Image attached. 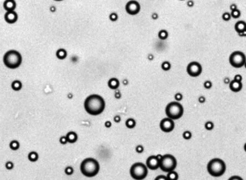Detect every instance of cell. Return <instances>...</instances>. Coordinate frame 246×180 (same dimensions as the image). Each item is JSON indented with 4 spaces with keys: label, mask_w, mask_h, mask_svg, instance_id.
Masks as SVG:
<instances>
[{
    "label": "cell",
    "mask_w": 246,
    "mask_h": 180,
    "mask_svg": "<svg viewBox=\"0 0 246 180\" xmlns=\"http://www.w3.org/2000/svg\"><path fill=\"white\" fill-rule=\"evenodd\" d=\"M65 173L68 175H72L74 173V169L72 167L68 166L66 168Z\"/></svg>",
    "instance_id": "30"
},
{
    "label": "cell",
    "mask_w": 246,
    "mask_h": 180,
    "mask_svg": "<svg viewBox=\"0 0 246 180\" xmlns=\"http://www.w3.org/2000/svg\"><path fill=\"white\" fill-rule=\"evenodd\" d=\"M38 156L37 153H36L35 152H32L30 153L28 155V159L29 160L32 161V162H34L38 160Z\"/></svg>",
    "instance_id": "23"
},
{
    "label": "cell",
    "mask_w": 246,
    "mask_h": 180,
    "mask_svg": "<svg viewBox=\"0 0 246 180\" xmlns=\"http://www.w3.org/2000/svg\"><path fill=\"white\" fill-rule=\"evenodd\" d=\"M148 173L147 167L141 162H137L131 166L130 174L135 180H142L145 178Z\"/></svg>",
    "instance_id": "6"
},
{
    "label": "cell",
    "mask_w": 246,
    "mask_h": 180,
    "mask_svg": "<svg viewBox=\"0 0 246 180\" xmlns=\"http://www.w3.org/2000/svg\"><path fill=\"white\" fill-rule=\"evenodd\" d=\"M121 120V118L120 116H115L114 118V121L116 123L120 122Z\"/></svg>",
    "instance_id": "40"
},
{
    "label": "cell",
    "mask_w": 246,
    "mask_h": 180,
    "mask_svg": "<svg viewBox=\"0 0 246 180\" xmlns=\"http://www.w3.org/2000/svg\"><path fill=\"white\" fill-rule=\"evenodd\" d=\"M5 166H6V168H7V169H12L13 168V162L9 161V162H7L6 163Z\"/></svg>",
    "instance_id": "35"
},
{
    "label": "cell",
    "mask_w": 246,
    "mask_h": 180,
    "mask_svg": "<svg viewBox=\"0 0 246 180\" xmlns=\"http://www.w3.org/2000/svg\"><path fill=\"white\" fill-rule=\"evenodd\" d=\"M229 62L232 66L236 68H240L246 63V56L243 53L235 51L231 54L229 57Z\"/></svg>",
    "instance_id": "8"
},
{
    "label": "cell",
    "mask_w": 246,
    "mask_h": 180,
    "mask_svg": "<svg viewBox=\"0 0 246 180\" xmlns=\"http://www.w3.org/2000/svg\"><path fill=\"white\" fill-rule=\"evenodd\" d=\"M19 144L17 141H13L10 143V147L13 150H17L19 148Z\"/></svg>",
    "instance_id": "25"
},
{
    "label": "cell",
    "mask_w": 246,
    "mask_h": 180,
    "mask_svg": "<svg viewBox=\"0 0 246 180\" xmlns=\"http://www.w3.org/2000/svg\"><path fill=\"white\" fill-rule=\"evenodd\" d=\"M104 124H105V126L107 128H110L112 126L111 122L110 121H106V122H105Z\"/></svg>",
    "instance_id": "42"
},
{
    "label": "cell",
    "mask_w": 246,
    "mask_h": 180,
    "mask_svg": "<svg viewBox=\"0 0 246 180\" xmlns=\"http://www.w3.org/2000/svg\"><path fill=\"white\" fill-rule=\"evenodd\" d=\"M214 124L210 121H208L206 122L205 124V128L208 130H213L214 128Z\"/></svg>",
    "instance_id": "27"
},
{
    "label": "cell",
    "mask_w": 246,
    "mask_h": 180,
    "mask_svg": "<svg viewBox=\"0 0 246 180\" xmlns=\"http://www.w3.org/2000/svg\"><path fill=\"white\" fill-rule=\"evenodd\" d=\"M165 113L172 120H178L183 115L184 108L180 103L173 101L169 103L165 108Z\"/></svg>",
    "instance_id": "5"
},
{
    "label": "cell",
    "mask_w": 246,
    "mask_h": 180,
    "mask_svg": "<svg viewBox=\"0 0 246 180\" xmlns=\"http://www.w3.org/2000/svg\"><path fill=\"white\" fill-rule=\"evenodd\" d=\"M135 150H136V152H137V153H142L143 152L144 149L143 146L139 145H138L136 147Z\"/></svg>",
    "instance_id": "32"
},
{
    "label": "cell",
    "mask_w": 246,
    "mask_h": 180,
    "mask_svg": "<svg viewBox=\"0 0 246 180\" xmlns=\"http://www.w3.org/2000/svg\"><path fill=\"white\" fill-rule=\"evenodd\" d=\"M22 83L20 81L18 80H15L13 81L12 84H11V87L13 88V90L15 91H19L22 88Z\"/></svg>",
    "instance_id": "22"
},
{
    "label": "cell",
    "mask_w": 246,
    "mask_h": 180,
    "mask_svg": "<svg viewBox=\"0 0 246 180\" xmlns=\"http://www.w3.org/2000/svg\"><path fill=\"white\" fill-rule=\"evenodd\" d=\"M244 150H245V151L246 152V144H245Z\"/></svg>",
    "instance_id": "50"
},
{
    "label": "cell",
    "mask_w": 246,
    "mask_h": 180,
    "mask_svg": "<svg viewBox=\"0 0 246 180\" xmlns=\"http://www.w3.org/2000/svg\"><path fill=\"white\" fill-rule=\"evenodd\" d=\"M240 15H241V13H240V11L237 9L232 11L231 14L232 17L234 18H239L240 16Z\"/></svg>",
    "instance_id": "28"
},
{
    "label": "cell",
    "mask_w": 246,
    "mask_h": 180,
    "mask_svg": "<svg viewBox=\"0 0 246 180\" xmlns=\"http://www.w3.org/2000/svg\"><path fill=\"white\" fill-rule=\"evenodd\" d=\"M158 17V15L156 13H154L153 15H152V18L154 19H156Z\"/></svg>",
    "instance_id": "46"
},
{
    "label": "cell",
    "mask_w": 246,
    "mask_h": 180,
    "mask_svg": "<svg viewBox=\"0 0 246 180\" xmlns=\"http://www.w3.org/2000/svg\"><path fill=\"white\" fill-rule=\"evenodd\" d=\"M66 137L68 140V142L70 143H74L76 142L77 140V134L74 132H69L67 134Z\"/></svg>",
    "instance_id": "18"
},
{
    "label": "cell",
    "mask_w": 246,
    "mask_h": 180,
    "mask_svg": "<svg viewBox=\"0 0 246 180\" xmlns=\"http://www.w3.org/2000/svg\"><path fill=\"white\" fill-rule=\"evenodd\" d=\"M126 10L129 15H137L140 11V5L135 1H131L126 5Z\"/></svg>",
    "instance_id": "11"
},
{
    "label": "cell",
    "mask_w": 246,
    "mask_h": 180,
    "mask_svg": "<svg viewBox=\"0 0 246 180\" xmlns=\"http://www.w3.org/2000/svg\"><path fill=\"white\" fill-rule=\"evenodd\" d=\"M230 9H232V11H234V10H235V9H236V5H232L231 6H230Z\"/></svg>",
    "instance_id": "45"
},
{
    "label": "cell",
    "mask_w": 246,
    "mask_h": 180,
    "mask_svg": "<svg viewBox=\"0 0 246 180\" xmlns=\"http://www.w3.org/2000/svg\"><path fill=\"white\" fill-rule=\"evenodd\" d=\"M194 5V3H193V2L192 1H189L188 3V5H189V7H192V5Z\"/></svg>",
    "instance_id": "47"
},
{
    "label": "cell",
    "mask_w": 246,
    "mask_h": 180,
    "mask_svg": "<svg viewBox=\"0 0 246 180\" xmlns=\"http://www.w3.org/2000/svg\"><path fill=\"white\" fill-rule=\"evenodd\" d=\"M154 180H168L167 177L165 176L164 175H159L156 177Z\"/></svg>",
    "instance_id": "37"
},
{
    "label": "cell",
    "mask_w": 246,
    "mask_h": 180,
    "mask_svg": "<svg viewBox=\"0 0 246 180\" xmlns=\"http://www.w3.org/2000/svg\"><path fill=\"white\" fill-rule=\"evenodd\" d=\"M242 79V76L241 75H236L235 76L234 79V80H235L236 81H239V82H241Z\"/></svg>",
    "instance_id": "41"
},
{
    "label": "cell",
    "mask_w": 246,
    "mask_h": 180,
    "mask_svg": "<svg viewBox=\"0 0 246 180\" xmlns=\"http://www.w3.org/2000/svg\"><path fill=\"white\" fill-rule=\"evenodd\" d=\"M160 128L164 132H170L173 131L175 127L174 122L169 118L162 119L160 122Z\"/></svg>",
    "instance_id": "10"
},
{
    "label": "cell",
    "mask_w": 246,
    "mask_h": 180,
    "mask_svg": "<svg viewBox=\"0 0 246 180\" xmlns=\"http://www.w3.org/2000/svg\"><path fill=\"white\" fill-rule=\"evenodd\" d=\"M148 59L150 60H152L153 59V55H151V54H150L149 56H148Z\"/></svg>",
    "instance_id": "48"
},
{
    "label": "cell",
    "mask_w": 246,
    "mask_h": 180,
    "mask_svg": "<svg viewBox=\"0 0 246 180\" xmlns=\"http://www.w3.org/2000/svg\"><path fill=\"white\" fill-rule=\"evenodd\" d=\"M109 18L112 21H115L118 19V15L115 13H112L111 15H110Z\"/></svg>",
    "instance_id": "31"
},
{
    "label": "cell",
    "mask_w": 246,
    "mask_h": 180,
    "mask_svg": "<svg viewBox=\"0 0 246 180\" xmlns=\"http://www.w3.org/2000/svg\"><path fill=\"white\" fill-rule=\"evenodd\" d=\"M230 18H231V15L228 13H225L223 15V19L225 21H228V20H230Z\"/></svg>",
    "instance_id": "33"
},
{
    "label": "cell",
    "mask_w": 246,
    "mask_h": 180,
    "mask_svg": "<svg viewBox=\"0 0 246 180\" xmlns=\"http://www.w3.org/2000/svg\"><path fill=\"white\" fill-rule=\"evenodd\" d=\"M175 99L176 101H181L183 99V95L181 93H177L175 95Z\"/></svg>",
    "instance_id": "34"
},
{
    "label": "cell",
    "mask_w": 246,
    "mask_h": 180,
    "mask_svg": "<svg viewBox=\"0 0 246 180\" xmlns=\"http://www.w3.org/2000/svg\"><path fill=\"white\" fill-rule=\"evenodd\" d=\"M166 177L168 180H178L179 178L178 173L174 171L168 172Z\"/></svg>",
    "instance_id": "21"
},
{
    "label": "cell",
    "mask_w": 246,
    "mask_h": 180,
    "mask_svg": "<svg viewBox=\"0 0 246 180\" xmlns=\"http://www.w3.org/2000/svg\"><path fill=\"white\" fill-rule=\"evenodd\" d=\"M162 68L163 70L167 71L170 69L171 64L168 62H164L162 65Z\"/></svg>",
    "instance_id": "26"
},
{
    "label": "cell",
    "mask_w": 246,
    "mask_h": 180,
    "mask_svg": "<svg viewBox=\"0 0 246 180\" xmlns=\"http://www.w3.org/2000/svg\"><path fill=\"white\" fill-rule=\"evenodd\" d=\"M67 55V51L64 49H60L56 52V56L59 59H64Z\"/></svg>",
    "instance_id": "19"
},
{
    "label": "cell",
    "mask_w": 246,
    "mask_h": 180,
    "mask_svg": "<svg viewBox=\"0 0 246 180\" xmlns=\"http://www.w3.org/2000/svg\"><path fill=\"white\" fill-rule=\"evenodd\" d=\"M5 19L8 23H15L17 20L18 15L15 11H7L5 15Z\"/></svg>",
    "instance_id": "13"
},
{
    "label": "cell",
    "mask_w": 246,
    "mask_h": 180,
    "mask_svg": "<svg viewBox=\"0 0 246 180\" xmlns=\"http://www.w3.org/2000/svg\"><path fill=\"white\" fill-rule=\"evenodd\" d=\"M199 101H200V103H204L205 102V97H200L199 98Z\"/></svg>",
    "instance_id": "43"
},
{
    "label": "cell",
    "mask_w": 246,
    "mask_h": 180,
    "mask_svg": "<svg viewBox=\"0 0 246 180\" xmlns=\"http://www.w3.org/2000/svg\"><path fill=\"white\" fill-rule=\"evenodd\" d=\"M235 29L237 32L240 34L244 33L246 32V22L243 21H240L236 23Z\"/></svg>",
    "instance_id": "16"
},
{
    "label": "cell",
    "mask_w": 246,
    "mask_h": 180,
    "mask_svg": "<svg viewBox=\"0 0 246 180\" xmlns=\"http://www.w3.org/2000/svg\"><path fill=\"white\" fill-rule=\"evenodd\" d=\"M105 103L100 95H92L87 97L85 101L84 107L88 113L92 115H98L104 110Z\"/></svg>",
    "instance_id": "1"
},
{
    "label": "cell",
    "mask_w": 246,
    "mask_h": 180,
    "mask_svg": "<svg viewBox=\"0 0 246 180\" xmlns=\"http://www.w3.org/2000/svg\"><path fill=\"white\" fill-rule=\"evenodd\" d=\"M189 75L192 77H197L202 72V67L200 64L196 62H192L189 64L187 68Z\"/></svg>",
    "instance_id": "9"
},
{
    "label": "cell",
    "mask_w": 246,
    "mask_h": 180,
    "mask_svg": "<svg viewBox=\"0 0 246 180\" xmlns=\"http://www.w3.org/2000/svg\"><path fill=\"white\" fill-rule=\"evenodd\" d=\"M99 162L93 158L85 159L80 165L81 172L84 176L88 177H93L97 175L99 171Z\"/></svg>",
    "instance_id": "2"
},
{
    "label": "cell",
    "mask_w": 246,
    "mask_h": 180,
    "mask_svg": "<svg viewBox=\"0 0 246 180\" xmlns=\"http://www.w3.org/2000/svg\"><path fill=\"white\" fill-rule=\"evenodd\" d=\"M123 84H124V85H127L128 84V81L127 80H125L123 81Z\"/></svg>",
    "instance_id": "49"
},
{
    "label": "cell",
    "mask_w": 246,
    "mask_h": 180,
    "mask_svg": "<svg viewBox=\"0 0 246 180\" xmlns=\"http://www.w3.org/2000/svg\"><path fill=\"white\" fill-rule=\"evenodd\" d=\"M192 134L190 131H185L183 133V137L186 140H189L192 138Z\"/></svg>",
    "instance_id": "29"
},
{
    "label": "cell",
    "mask_w": 246,
    "mask_h": 180,
    "mask_svg": "<svg viewBox=\"0 0 246 180\" xmlns=\"http://www.w3.org/2000/svg\"><path fill=\"white\" fill-rule=\"evenodd\" d=\"M228 180H243L240 177L238 176H234L230 178Z\"/></svg>",
    "instance_id": "39"
},
{
    "label": "cell",
    "mask_w": 246,
    "mask_h": 180,
    "mask_svg": "<svg viewBox=\"0 0 246 180\" xmlns=\"http://www.w3.org/2000/svg\"><path fill=\"white\" fill-rule=\"evenodd\" d=\"M5 65L9 69H15L20 66L22 63V56L15 50H10L5 53L4 57Z\"/></svg>",
    "instance_id": "4"
},
{
    "label": "cell",
    "mask_w": 246,
    "mask_h": 180,
    "mask_svg": "<svg viewBox=\"0 0 246 180\" xmlns=\"http://www.w3.org/2000/svg\"><path fill=\"white\" fill-rule=\"evenodd\" d=\"M115 97L116 99H120L121 97V95L120 93L119 92H118V93H115Z\"/></svg>",
    "instance_id": "44"
},
{
    "label": "cell",
    "mask_w": 246,
    "mask_h": 180,
    "mask_svg": "<svg viewBox=\"0 0 246 180\" xmlns=\"http://www.w3.org/2000/svg\"><path fill=\"white\" fill-rule=\"evenodd\" d=\"M108 85L110 88L113 90H116L119 87L120 82L117 78H112L108 81Z\"/></svg>",
    "instance_id": "17"
},
{
    "label": "cell",
    "mask_w": 246,
    "mask_h": 180,
    "mask_svg": "<svg viewBox=\"0 0 246 180\" xmlns=\"http://www.w3.org/2000/svg\"><path fill=\"white\" fill-rule=\"evenodd\" d=\"M158 36L160 40H166L168 38V34L166 30H161L158 32Z\"/></svg>",
    "instance_id": "24"
},
{
    "label": "cell",
    "mask_w": 246,
    "mask_h": 180,
    "mask_svg": "<svg viewBox=\"0 0 246 180\" xmlns=\"http://www.w3.org/2000/svg\"><path fill=\"white\" fill-rule=\"evenodd\" d=\"M204 86L206 89H210L212 87V83L210 81H206L204 84Z\"/></svg>",
    "instance_id": "36"
},
{
    "label": "cell",
    "mask_w": 246,
    "mask_h": 180,
    "mask_svg": "<svg viewBox=\"0 0 246 180\" xmlns=\"http://www.w3.org/2000/svg\"><path fill=\"white\" fill-rule=\"evenodd\" d=\"M245 68H246V63H245Z\"/></svg>",
    "instance_id": "51"
},
{
    "label": "cell",
    "mask_w": 246,
    "mask_h": 180,
    "mask_svg": "<svg viewBox=\"0 0 246 180\" xmlns=\"http://www.w3.org/2000/svg\"><path fill=\"white\" fill-rule=\"evenodd\" d=\"M60 142L62 144H66L68 142V140H67L66 136H62V137H61L60 139Z\"/></svg>",
    "instance_id": "38"
},
{
    "label": "cell",
    "mask_w": 246,
    "mask_h": 180,
    "mask_svg": "<svg viewBox=\"0 0 246 180\" xmlns=\"http://www.w3.org/2000/svg\"><path fill=\"white\" fill-rule=\"evenodd\" d=\"M136 121H135V119L133 118H129L128 120H127L125 122L126 126L129 129L133 128L135 126H136Z\"/></svg>",
    "instance_id": "20"
},
{
    "label": "cell",
    "mask_w": 246,
    "mask_h": 180,
    "mask_svg": "<svg viewBox=\"0 0 246 180\" xmlns=\"http://www.w3.org/2000/svg\"><path fill=\"white\" fill-rule=\"evenodd\" d=\"M16 3L13 0H7L4 3V9L7 11H12L16 7Z\"/></svg>",
    "instance_id": "15"
},
{
    "label": "cell",
    "mask_w": 246,
    "mask_h": 180,
    "mask_svg": "<svg viewBox=\"0 0 246 180\" xmlns=\"http://www.w3.org/2000/svg\"><path fill=\"white\" fill-rule=\"evenodd\" d=\"M226 165L225 162L219 159H214L210 160L207 165V170L212 176H221L225 173Z\"/></svg>",
    "instance_id": "3"
},
{
    "label": "cell",
    "mask_w": 246,
    "mask_h": 180,
    "mask_svg": "<svg viewBox=\"0 0 246 180\" xmlns=\"http://www.w3.org/2000/svg\"><path fill=\"white\" fill-rule=\"evenodd\" d=\"M242 83L233 80L229 84V88L232 91L234 92H238L242 88Z\"/></svg>",
    "instance_id": "14"
},
{
    "label": "cell",
    "mask_w": 246,
    "mask_h": 180,
    "mask_svg": "<svg viewBox=\"0 0 246 180\" xmlns=\"http://www.w3.org/2000/svg\"><path fill=\"white\" fill-rule=\"evenodd\" d=\"M177 160L173 156L169 154L164 155L160 160V168L162 171L168 173L174 171L177 166Z\"/></svg>",
    "instance_id": "7"
},
{
    "label": "cell",
    "mask_w": 246,
    "mask_h": 180,
    "mask_svg": "<svg viewBox=\"0 0 246 180\" xmlns=\"http://www.w3.org/2000/svg\"><path fill=\"white\" fill-rule=\"evenodd\" d=\"M160 160L156 156L149 157L146 160V165L150 169L155 170L160 168Z\"/></svg>",
    "instance_id": "12"
}]
</instances>
